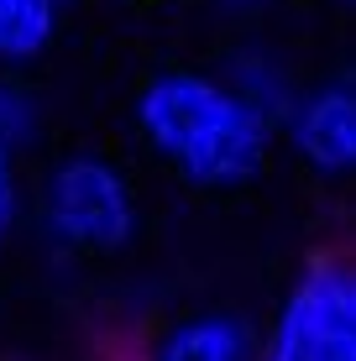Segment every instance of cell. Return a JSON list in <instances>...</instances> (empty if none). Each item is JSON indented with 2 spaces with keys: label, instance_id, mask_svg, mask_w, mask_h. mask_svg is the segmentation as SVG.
<instances>
[{
  "label": "cell",
  "instance_id": "5b68a950",
  "mask_svg": "<svg viewBox=\"0 0 356 361\" xmlns=\"http://www.w3.org/2000/svg\"><path fill=\"white\" fill-rule=\"evenodd\" d=\"M152 361H252V325L236 314L183 319L157 341Z\"/></svg>",
  "mask_w": 356,
  "mask_h": 361
},
{
  "label": "cell",
  "instance_id": "9c48e42d",
  "mask_svg": "<svg viewBox=\"0 0 356 361\" xmlns=\"http://www.w3.org/2000/svg\"><path fill=\"white\" fill-rule=\"evenodd\" d=\"M11 215H16V183H11V157L0 147V231L11 226Z\"/></svg>",
  "mask_w": 356,
  "mask_h": 361
},
{
  "label": "cell",
  "instance_id": "7a4b0ae2",
  "mask_svg": "<svg viewBox=\"0 0 356 361\" xmlns=\"http://www.w3.org/2000/svg\"><path fill=\"white\" fill-rule=\"evenodd\" d=\"M262 361H356V314L346 267L320 257L299 278L293 298L278 314Z\"/></svg>",
  "mask_w": 356,
  "mask_h": 361
},
{
  "label": "cell",
  "instance_id": "52a82bcc",
  "mask_svg": "<svg viewBox=\"0 0 356 361\" xmlns=\"http://www.w3.org/2000/svg\"><path fill=\"white\" fill-rule=\"evenodd\" d=\"M231 90L247 99L257 116H267V121H278V116H288V110H293L288 79L267 63V58H236V63H231Z\"/></svg>",
  "mask_w": 356,
  "mask_h": 361
},
{
  "label": "cell",
  "instance_id": "ba28073f",
  "mask_svg": "<svg viewBox=\"0 0 356 361\" xmlns=\"http://www.w3.org/2000/svg\"><path fill=\"white\" fill-rule=\"evenodd\" d=\"M37 131V105L27 94L16 90V84H0V147H27Z\"/></svg>",
  "mask_w": 356,
  "mask_h": 361
},
{
  "label": "cell",
  "instance_id": "277c9868",
  "mask_svg": "<svg viewBox=\"0 0 356 361\" xmlns=\"http://www.w3.org/2000/svg\"><path fill=\"white\" fill-rule=\"evenodd\" d=\"M293 147L320 173L356 168V84H320L288 110Z\"/></svg>",
  "mask_w": 356,
  "mask_h": 361
},
{
  "label": "cell",
  "instance_id": "30bf717a",
  "mask_svg": "<svg viewBox=\"0 0 356 361\" xmlns=\"http://www.w3.org/2000/svg\"><path fill=\"white\" fill-rule=\"evenodd\" d=\"M346 283H351V314H356V267H346Z\"/></svg>",
  "mask_w": 356,
  "mask_h": 361
},
{
  "label": "cell",
  "instance_id": "8992f818",
  "mask_svg": "<svg viewBox=\"0 0 356 361\" xmlns=\"http://www.w3.org/2000/svg\"><path fill=\"white\" fill-rule=\"evenodd\" d=\"M58 0H0V58H37L53 37Z\"/></svg>",
  "mask_w": 356,
  "mask_h": 361
},
{
  "label": "cell",
  "instance_id": "3957f363",
  "mask_svg": "<svg viewBox=\"0 0 356 361\" xmlns=\"http://www.w3.org/2000/svg\"><path fill=\"white\" fill-rule=\"evenodd\" d=\"M131 194L121 173L100 157H68L47 183V226L63 235L68 246H121L131 235Z\"/></svg>",
  "mask_w": 356,
  "mask_h": 361
},
{
  "label": "cell",
  "instance_id": "6da1fadb",
  "mask_svg": "<svg viewBox=\"0 0 356 361\" xmlns=\"http://www.w3.org/2000/svg\"><path fill=\"white\" fill-rule=\"evenodd\" d=\"M147 142L183 168L189 183H241L262 168L273 121L257 116L231 84L204 73H157L137 99Z\"/></svg>",
  "mask_w": 356,
  "mask_h": 361
}]
</instances>
